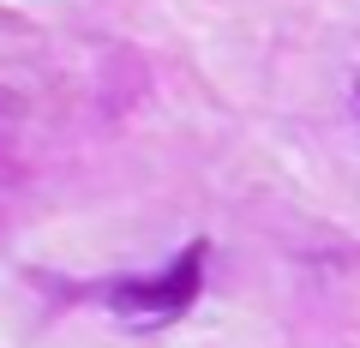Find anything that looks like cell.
I'll list each match as a JSON object with an SVG mask.
<instances>
[{"instance_id":"6da1fadb","label":"cell","mask_w":360,"mask_h":348,"mask_svg":"<svg viewBox=\"0 0 360 348\" xmlns=\"http://www.w3.org/2000/svg\"><path fill=\"white\" fill-rule=\"evenodd\" d=\"M198 288H205V246H186L162 276L120 283L115 288V307L120 312H139V318H180V312L198 300Z\"/></svg>"}]
</instances>
